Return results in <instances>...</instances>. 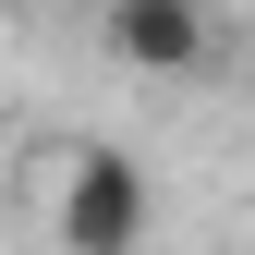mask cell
Returning <instances> with one entry per match:
<instances>
[{
    "label": "cell",
    "mask_w": 255,
    "mask_h": 255,
    "mask_svg": "<svg viewBox=\"0 0 255 255\" xmlns=\"http://www.w3.org/2000/svg\"><path fill=\"white\" fill-rule=\"evenodd\" d=\"M146 231H158V182L134 146L110 134L49 146V255H146Z\"/></svg>",
    "instance_id": "1"
},
{
    "label": "cell",
    "mask_w": 255,
    "mask_h": 255,
    "mask_svg": "<svg viewBox=\"0 0 255 255\" xmlns=\"http://www.w3.org/2000/svg\"><path fill=\"white\" fill-rule=\"evenodd\" d=\"M98 37H110L122 73L195 85L207 61H219V0H98Z\"/></svg>",
    "instance_id": "2"
}]
</instances>
